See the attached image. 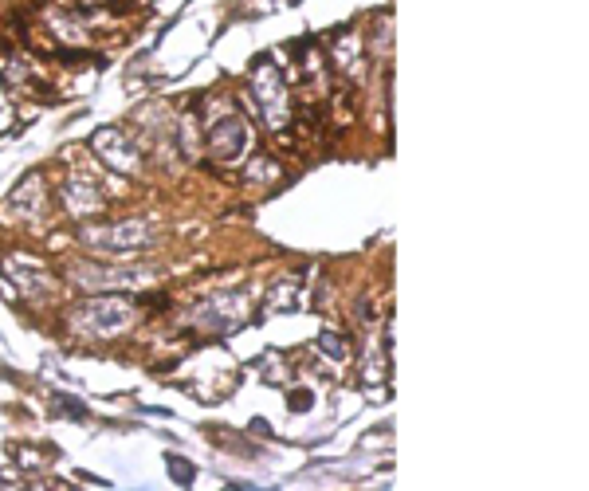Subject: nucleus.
Here are the masks:
<instances>
[{
    "mask_svg": "<svg viewBox=\"0 0 589 491\" xmlns=\"http://www.w3.org/2000/svg\"><path fill=\"white\" fill-rule=\"evenodd\" d=\"M138 319V307L122 295H95V299H83L79 307L67 311V323L71 330L87 334V338H114Z\"/></svg>",
    "mask_w": 589,
    "mask_h": 491,
    "instance_id": "obj_1",
    "label": "nucleus"
},
{
    "mask_svg": "<svg viewBox=\"0 0 589 491\" xmlns=\"http://www.w3.org/2000/svg\"><path fill=\"white\" fill-rule=\"evenodd\" d=\"M0 287H4V299H16V295L24 291V295L36 299V303L52 299L55 291H59L52 268H48L44 260H36V256H12V260H8V275L0 279Z\"/></svg>",
    "mask_w": 589,
    "mask_h": 491,
    "instance_id": "obj_2",
    "label": "nucleus"
},
{
    "mask_svg": "<svg viewBox=\"0 0 589 491\" xmlns=\"http://www.w3.org/2000/svg\"><path fill=\"white\" fill-rule=\"evenodd\" d=\"M79 240L95 252H134V248L154 244V232L142 220H114V224H87Z\"/></svg>",
    "mask_w": 589,
    "mask_h": 491,
    "instance_id": "obj_3",
    "label": "nucleus"
},
{
    "mask_svg": "<svg viewBox=\"0 0 589 491\" xmlns=\"http://www.w3.org/2000/svg\"><path fill=\"white\" fill-rule=\"evenodd\" d=\"M252 87H256V107L264 114V122L268 126H279L287 114H291V95H287V83H283V75L271 67V59H256L252 63Z\"/></svg>",
    "mask_w": 589,
    "mask_h": 491,
    "instance_id": "obj_4",
    "label": "nucleus"
},
{
    "mask_svg": "<svg viewBox=\"0 0 589 491\" xmlns=\"http://www.w3.org/2000/svg\"><path fill=\"white\" fill-rule=\"evenodd\" d=\"M91 146H95V154L103 158V165H110L114 173H122V177L142 173V150H138V142H134L126 130L107 126V130H99V134L91 138Z\"/></svg>",
    "mask_w": 589,
    "mask_h": 491,
    "instance_id": "obj_5",
    "label": "nucleus"
},
{
    "mask_svg": "<svg viewBox=\"0 0 589 491\" xmlns=\"http://www.w3.org/2000/svg\"><path fill=\"white\" fill-rule=\"evenodd\" d=\"M71 279H75L83 291H122V287H134V283L154 279V272H150V268H103L99 260H91V264L75 268Z\"/></svg>",
    "mask_w": 589,
    "mask_h": 491,
    "instance_id": "obj_6",
    "label": "nucleus"
},
{
    "mask_svg": "<svg viewBox=\"0 0 589 491\" xmlns=\"http://www.w3.org/2000/svg\"><path fill=\"white\" fill-rule=\"evenodd\" d=\"M244 146H248V126L240 114L228 110L209 130V154H213V162H236L244 154Z\"/></svg>",
    "mask_w": 589,
    "mask_h": 491,
    "instance_id": "obj_7",
    "label": "nucleus"
},
{
    "mask_svg": "<svg viewBox=\"0 0 589 491\" xmlns=\"http://www.w3.org/2000/svg\"><path fill=\"white\" fill-rule=\"evenodd\" d=\"M8 209L16 213V217L24 220H40L48 213V193H44V177L40 173H28L16 189H12V197H8Z\"/></svg>",
    "mask_w": 589,
    "mask_h": 491,
    "instance_id": "obj_8",
    "label": "nucleus"
},
{
    "mask_svg": "<svg viewBox=\"0 0 589 491\" xmlns=\"http://www.w3.org/2000/svg\"><path fill=\"white\" fill-rule=\"evenodd\" d=\"M63 197H67V209H71L75 217H91V213H99V209L107 205V193L99 189V181H91V177H83V173L67 177Z\"/></svg>",
    "mask_w": 589,
    "mask_h": 491,
    "instance_id": "obj_9",
    "label": "nucleus"
},
{
    "mask_svg": "<svg viewBox=\"0 0 589 491\" xmlns=\"http://www.w3.org/2000/svg\"><path fill=\"white\" fill-rule=\"evenodd\" d=\"M177 138H181L185 154L193 158V154H197V142H201V122H197V114H193V110L181 118V134H177Z\"/></svg>",
    "mask_w": 589,
    "mask_h": 491,
    "instance_id": "obj_10",
    "label": "nucleus"
},
{
    "mask_svg": "<svg viewBox=\"0 0 589 491\" xmlns=\"http://www.w3.org/2000/svg\"><path fill=\"white\" fill-rule=\"evenodd\" d=\"M165 468H169V476H173V480H177L181 488H189V484L197 480V468H193L189 460H181V456H173V452L165 456Z\"/></svg>",
    "mask_w": 589,
    "mask_h": 491,
    "instance_id": "obj_11",
    "label": "nucleus"
},
{
    "mask_svg": "<svg viewBox=\"0 0 589 491\" xmlns=\"http://www.w3.org/2000/svg\"><path fill=\"white\" fill-rule=\"evenodd\" d=\"M319 350L330 358V362H346V338L342 334H319Z\"/></svg>",
    "mask_w": 589,
    "mask_h": 491,
    "instance_id": "obj_12",
    "label": "nucleus"
},
{
    "mask_svg": "<svg viewBox=\"0 0 589 491\" xmlns=\"http://www.w3.org/2000/svg\"><path fill=\"white\" fill-rule=\"evenodd\" d=\"M268 303L275 311H287V307H295V283H291V291H287V283H275V291L268 295Z\"/></svg>",
    "mask_w": 589,
    "mask_h": 491,
    "instance_id": "obj_13",
    "label": "nucleus"
},
{
    "mask_svg": "<svg viewBox=\"0 0 589 491\" xmlns=\"http://www.w3.org/2000/svg\"><path fill=\"white\" fill-rule=\"evenodd\" d=\"M287 401H291V409H299V413H303V409H311V405H315V397H311V393H307V389H299V393H291V397H287Z\"/></svg>",
    "mask_w": 589,
    "mask_h": 491,
    "instance_id": "obj_14",
    "label": "nucleus"
},
{
    "mask_svg": "<svg viewBox=\"0 0 589 491\" xmlns=\"http://www.w3.org/2000/svg\"><path fill=\"white\" fill-rule=\"evenodd\" d=\"M8 122H12V110H8V107H4V103H0V134L8 130Z\"/></svg>",
    "mask_w": 589,
    "mask_h": 491,
    "instance_id": "obj_15",
    "label": "nucleus"
},
{
    "mask_svg": "<svg viewBox=\"0 0 589 491\" xmlns=\"http://www.w3.org/2000/svg\"><path fill=\"white\" fill-rule=\"evenodd\" d=\"M291 4H295V0H291Z\"/></svg>",
    "mask_w": 589,
    "mask_h": 491,
    "instance_id": "obj_16",
    "label": "nucleus"
}]
</instances>
